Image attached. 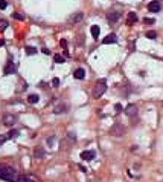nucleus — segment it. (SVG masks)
I'll return each instance as SVG.
<instances>
[{"mask_svg": "<svg viewBox=\"0 0 163 182\" xmlns=\"http://www.w3.org/2000/svg\"><path fill=\"white\" fill-rule=\"evenodd\" d=\"M12 16H14V17H15L17 20H23V19H24V17H23L21 14H17V12H15V14H12Z\"/></svg>", "mask_w": 163, "mask_h": 182, "instance_id": "b1692460", "label": "nucleus"}, {"mask_svg": "<svg viewBox=\"0 0 163 182\" xmlns=\"http://www.w3.org/2000/svg\"><path fill=\"white\" fill-rule=\"evenodd\" d=\"M136 22H137V16H136V12H128L127 16V25H134Z\"/></svg>", "mask_w": 163, "mask_h": 182, "instance_id": "1a4fd4ad", "label": "nucleus"}, {"mask_svg": "<svg viewBox=\"0 0 163 182\" xmlns=\"http://www.w3.org/2000/svg\"><path fill=\"white\" fill-rule=\"evenodd\" d=\"M90 32H91V37L93 38H98L99 37V32H101V28L98 25H93L91 28H90Z\"/></svg>", "mask_w": 163, "mask_h": 182, "instance_id": "9d476101", "label": "nucleus"}, {"mask_svg": "<svg viewBox=\"0 0 163 182\" xmlns=\"http://www.w3.org/2000/svg\"><path fill=\"white\" fill-rule=\"evenodd\" d=\"M24 51H26V54H28V55H35L37 54V49L32 48V46H26Z\"/></svg>", "mask_w": 163, "mask_h": 182, "instance_id": "f3484780", "label": "nucleus"}, {"mask_svg": "<svg viewBox=\"0 0 163 182\" xmlns=\"http://www.w3.org/2000/svg\"><path fill=\"white\" fill-rule=\"evenodd\" d=\"M43 54H46V55H49V54H50V51H49V49H43Z\"/></svg>", "mask_w": 163, "mask_h": 182, "instance_id": "c85d7f7f", "label": "nucleus"}, {"mask_svg": "<svg viewBox=\"0 0 163 182\" xmlns=\"http://www.w3.org/2000/svg\"><path fill=\"white\" fill-rule=\"evenodd\" d=\"M5 45V40H3V38H0V46H3Z\"/></svg>", "mask_w": 163, "mask_h": 182, "instance_id": "c756f323", "label": "nucleus"}, {"mask_svg": "<svg viewBox=\"0 0 163 182\" xmlns=\"http://www.w3.org/2000/svg\"><path fill=\"white\" fill-rule=\"evenodd\" d=\"M81 159H84V161H91V159H94V152H91V150L83 152V153H81Z\"/></svg>", "mask_w": 163, "mask_h": 182, "instance_id": "39448f33", "label": "nucleus"}, {"mask_svg": "<svg viewBox=\"0 0 163 182\" xmlns=\"http://www.w3.org/2000/svg\"><path fill=\"white\" fill-rule=\"evenodd\" d=\"M35 156H37V158H41V156H43V150H41V149H40V150L37 149V152H35Z\"/></svg>", "mask_w": 163, "mask_h": 182, "instance_id": "4be33fe9", "label": "nucleus"}, {"mask_svg": "<svg viewBox=\"0 0 163 182\" xmlns=\"http://www.w3.org/2000/svg\"><path fill=\"white\" fill-rule=\"evenodd\" d=\"M8 6V3H6V0H0V9H5Z\"/></svg>", "mask_w": 163, "mask_h": 182, "instance_id": "412c9836", "label": "nucleus"}, {"mask_svg": "<svg viewBox=\"0 0 163 182\" xmlns=\"http://www.w3.org/2000/svg\"><path fill=\"white\" fill-rule=\"evenodd\" d=\"M146 37L149 38V40H154V38L157 37V32H156V31H148V32H146Z\"/></svg>", "mask_w": 163, "mask_h": 182, "instance_id": "6ab92c4d", "label": "nucleus"}, {"mask_svg": "<svg viewBox=\"0 0 163 182\" xmlns=\"http://www.w3.org/2000/svg\"><path fill=\"white\" fill-rule=\"evenodd\" d=\"M119 17H120V14H119V12H111V14H108V16H107L108 22H111V23L117 22V20H119Z\"/></svg>", "mask_w": 163, "mask_h": 182, "instance_id": "ddd939ff", "label": "nucleus"}, {"mask_svg": "<svg viewBox=\"0 0 163 182\" xmlns=\"http://www.w3.org/2000/svg\"><path fill=\"white\" fill-rule=\"evenodd\" d=\"M8 28V22L6 20H0V31H5Z\"/></svg>", "mask_w": 163, "mask_h": 182, "instance_id": "aec40b11", "label": "nucleus"}, {"mask_svg": "<svg viewBox=\"0 0 163 182\" xmlns=\"http://www.w3.org/2000/svg\"><path fill=\"white\" fill-rule=\"evenodd\" d=\"M15 72V66H14V63H6V66H5V69H3V74L5 75H11V74H14Z\"/></svg>", "mask_w": 163, "mask_h": 182, "instance_id": "423d86ee", "label": "nucleus"}, {"mask_svg": "<svg viewBox=\"0 0 163 182\" xmlns=\"http://www.w3.org/2000/svg\"><path fill=\"white\" fill-rule=\"evenodd\" d=\"M114 109H116V112H120V110H122V106H120V104H116Z\"/></svg>", "mask_w": 163, "mask_h": 182, "instance_id": "bb28decb", "label": "nucleus"}, {"mask_svg": "<svg viewBox=\"0 0 163 182\" xmlns=\"http://www.w3.org/2000/svg\"><path fill=\"white\" fill-rule=\"evenodd\" d=\"M18 182H31V181H28L26 178H20V179H18Z\"/></svg>", "mask_w": 163, "mask_h": 182, "instance_id": "cd10ccee", "label": "nucleus"}, {"mask_svg": "<svg viewBox=\"0 0 163 182\" xmlns=\"http://www.w3.org/2000/svg\"><path fill=\"white\" fill-rule=\"evenodd\" d=\"M117 42V37H116V34H108L104 40H102V43L104 45H110V43H116Z\"/></svg>", "mask_w": 163, "mask_h": 182, "instance_id": "0eeeda50", "label": "nucleus"}, {"mask_svg": "<svg viewBox=\"0 0 163 182\" xmlns=\"http://www.w3.org/2000/svg\"><path fill=\"white\" fill-rule=\"evenodd\" d=\"M60 45H61V48H64V49L67 48V42H66V40H61V42H60Z\"/></svg>", "mask_w": 163, "mask_h": 182, "instance_id": "393cba45", "label": "nucleus"}, {"mask_svg": "<svg viewBox=\"0 0 163 182\" xmlns=\"http://www.w3.org/2000/svg\"><path fill=\"white\" fill-rule=\"evenodd\" d=\"M73 77L76 78V80H84V77H86V72H84V69H76L75 72H73Z\"/></svg>", "mask_w": 163, "mask_h": 182, "instance_id": "9b49d317", "label": "nucleus"}, {"mask_svg": "<svg viewBox=\"0 0 163 182\" xmlns=\"http://www.w3.org/2000/svg\"><path fill=\"white\" fill-rule=\"evenodd\" d=\"M125 113H127L128 116H134L136 113H137V107H136L134 104H128L127 109H125Z\"/></svg>", "mask_w": 163, "mask_h": 182, "instance_id": "6e6552de", "label": "nucleus"}, {"mask_svg": "<svg viewBox=\"0 0 163 182\" xmlns=\"http://www.w3.org/2000/svg\"><path fill=\"white\" fill-rule=\"evenodd\" d=\"M52 84L55 86V87H57V86H60V80H58V78H53V80H52Z\"/></svg>", "mask_w": 163, "mask_h": 182, "instance_id": "5701e85b", "label": "nucleus"}, {"mask_svg": "<svg viewBox=\"0 0 163 182\" xmlns=\"http://www.w3.org/2000/svg\"><path fill=\"white\" fill-rule=\"evenodd\" d=\"M143 22H145L146 25H148V23H154V19H148V17H146V19H145Z\"/></svg>", "mask_w": 163, "mask_h": 182, "instance_id": "a878e982", "label": "nucleus"}, {"mask_svg": "<svg viewBox=\"0 0 163 182\" xmlns=\"http://www.w3.org/2000/svg\"><path fill=\"white\" fill-rule=\"evenodd\" d=\"M38 100H40V97H38V95H35V94H32V95H29V97H28V101H29L31 104H37V103H38Z\"/></svg>", "mask_w": 163, "mask_h": 182, "instance_id": "dca6fc26", "label": "nucleus"}, {"mask_svg": "<svg viewBox=\"0 0 163 182\" xmlns=\"http://www.w3.org/2000/svg\"><path fill=\"white\" fill-rule=\"evenodd\" d=\"M148 9L151 12H159L160 11V2H157V0H153V2L148 3Z\"/></svg>", "mask_w": 163, "mask_h": 182, "instance_id": "20e7f679", "label": "nucleus"}, {"mask_svg": "<svg viewBox=\"0 0 163 182\" xmlns=\"http://www.w3.org/2000/svg\"><path fill=\"white\" fill-rule=\"evenodd\" d=\"M0 179L8 181V182H18L15 172L11 170V168H0Z\"/></svg>", "mask_w": 163, "mask_h": 182, "instance_id": "f257e3e1", "label": "nucleus"}, {"mask_svg": "<svg viewBox=\"0 0 163 182\" xmlns=\"http://www.w3.org/2000/svg\"><path fill=\"white\" fill-rule=\"evenodd\" d=\"M14 121H15V118L12 115H6L5 116V124L6 126H12V124H14Z\"/></svg>", "mask_w": 163, "mask_h": 182, "instance_id": "4468645a", "label": "nucleus"}, {"mask_svg": "<svg viewBox=\"0 0 163 182\" xmlns=\"http://www.w3.org/2000/svg\"><path fill=\"white\" fill-rule=\"evenodd\" d=\"M81 20H83V12H76V14L75 16H72L70 17V22H81Z\"/></svg>", "mask_w": 163, "mask_h": 182, "instance_id": "2eb2a0df", "label": "nucleus"}, {"mask_svg": "<svg viewBox=\"0 0 163 182\" xmlns=\"http://www.w3.org/2000/svg\"><path fill=\"white\" fill-rule=\"evenodd\" d=\"M18 135V130H11V132L8 133V135H5V136H0V146L3 144V142H6L9 138H15Z\"/></svg>", "mask_w": 163, "mask_h": 182, "instance_id": "7ed1b4c3", "label": "nucleus"}, {"mask_svg": "<svg viewBox=\"0 0 163 182\" xmlns=\"http://www.w3.org/2000/svg\"><path fill=\"white\" fill-rule=\"evenodd\" d=\"M107 81L105 80H101V81H98V84H96V87H94V90H93V95H94V98H99L101 95H104V92L107 90Z\"/></svg>", "mask_w": 163, "mask_h": 182, "instance_id": "f03ea898", "label": "nucleus"}, {"mask_svg": "<svg viewBox=\"0 0 163 182\" xmlns=\"http://www.w3.org/2000/svg\"><path fill=\"white\" fill-rule=\"evenodd\" d=\"M53 61L58 63V64H61V63H64V58H63L60 54H55V55H53Z\"/></svg>", "mask_w": 163, "mask_h": 182, "instance_id": "a211bd4d", "label": "nucleus"}, {"mask_svg": "<svg viewBox=\"0 0 163 182\" xmlns=\"http://www.w3.org/2000/svg\"><path fill=\"white\" fill-rule=\"evenodd\" d=\"M111 133H114L116 136H120L122 133H124V127H122V126H119V124H116V126L111 129Z\"/></svg>", "mask_w": 163, "mask_h": 182, "instance_id": "f8f14e48", "label": "nucleus"}]
</instances>
